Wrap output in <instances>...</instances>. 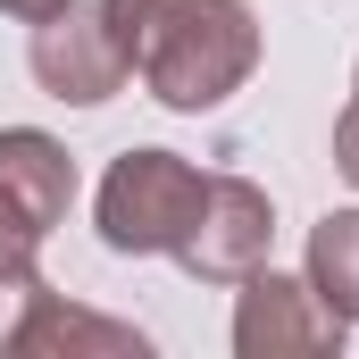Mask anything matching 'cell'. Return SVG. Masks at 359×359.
<instances>
[{
    "mask_svg": "<svg viewBox=\"0 0 359 359\" xmlns=\"http://www.w3.org/2000/svg\"><path fill=\"white\" fill-rule=\"evenodd\" d=\"M25 67H34V84L50 92V100H67V109H100V100H117L126 76H134V59L117 50L100 0H92V8H84V0H67L59 17H42Z\"/></svg>",
    "mask_w": 359,
    "mask_h": 359,
    "instance_id": "cell-4",
    "label": "cell"
},
{
    "mask_svg": "<svg viewBox=\"0 0 359 359\" xmlns=\"http://www.w3.org/2000/svg\"><path fill=\"white\" fill-rule=\"evenodd\" d=\"M8 359H151V334L126 326V318H100V309H84V301L42 292L34 318L17 326V351Z\"/></svg>",
    "mask_w": 359,
    "mask_h": 359,
    "instance_id": "cell-7",
    "label": "cell"
},
{
    "mask_svg": "<svg viewBox=\"0 0 359 359\" xmlns=\"http://www.w3.org/2000/svg\"><path fill=\"white\" fill-rule=\"evenodd\" d=\"M0 201L34 234L67 226V209H76V159H67V142L42 134V126H0Z\"/></svg>",
    "mask_w": 359,
    "mask_h": 359,
    "instance_id": "cell-6",
    "label": "cell"
},
{
    "mask_svg": "<svg viewBox=\"0 0 359 359\" xmlns=\"http://www.w3.org/2000/svg\"><path fill=\"white\" fill-rule=\"evenodd\" d=\"M301 276L318 284V301H326L343 326H359V209H326V217L309 226Z\"/></svg>",
    "mask_w": 359,
    "mask_h": 359,
    "instance_id": "cell-8",
    "label": "cell"
},
{
    "mask_svg": "<svg viewBox=\"0 0 359 359\" xmlns=\"http://www.w3.org/2000/svg\"><path fill=\"white\" fill-rule=\"evenodd\" d=\"M334 168H343V184L359 192V92L343 100V117H334Z\"/></svg>",
    "mask_w": 359,
    "mask_h": 359,
    "instance_id": "cell-12",
    "label": "cell"
},
{
    "mask_svg": "<svg viewBox=\"0 0 359 359\" xmlns=\"http://www.w3.org/2000/svg\"><path fill=\"white\" fill-rule=\"evenodd\" d=\"M201 201H209V168H192L184 151H159V142H134L109 159V176L92 192V226L117 259H176Z\"/></svg>",
    "mask_w": 359,
    "mask_h": 359,
    "instance_id": "cell-2",
    "label": "cell"
},
{
    "mask_svg": "<svg viewBox=\"0 0 359 359\" xmlns=\"http://www.w3.org/2000/svg\"><path fill=\"white\" fill-rule=\"evenodd\" d=\"M159 8H168V0H100V17H109V34H117V50H126V59H142V42H151Z\"/></svg>",
    "mask_w": 359,
    "mask_h": 359,
    "instance_id": "cell-10",
    "label": "cell"
},
{
    "mask_svg": "<svg viewBox=\"0 0 359 359\" xmlns=\"http://www.w3.org/2000/svg\"><path fill=\"white\" fill-rule=\"evenodd\" d=\"M34 251H42V234L0 201V276H25V268H34Z\"/></svg>",
    "mask_w": 359,
    "mask_h": 359,
    "instance_id": "cell-11",
    "label": "cell"
},
{
    "mask_svg": "<svg viewBox=\"0 0 359 359\" xmlns=\"http://www.w3.org/2000/svg\"><path fill=\"white\" fill-rule=\"evenodd\" d=\"M343 318L318 301L309 276H276L251 268L234 284V359H326L343 351Z\"/></svg>",
    "mask_w": 359,
    "mask_h": 359,
    "instance_id": "cell-3",
    "label": "cell"
},
{
    "mask_svg": "<svg viewBox=\"0 0 359 359\" xmlns=\"http://www.w3.org/2000/svg\"><path fill=\"white\" fill-rule=\"evenodd\" d=\"M67 0H0V17H17V25H42V17H59Z\"/></svg>",
    "mask_w": 359,
    "mask_h": 359,
    "instance_id": "cell-13",
    "label": "cell"
},
{
    "mask_svg": "<svg viewBox=\"0 0 359 359\" xmlns=\"http://www.w3.org/2000/svg\"><path fill=\"white\" fill-rule=\"evenodd\" d=\"M268 251H276V201L251 176H209V201L184 234L176 268L201 284H243L251 268H268Z\"/></svg>",
    "mask_w": 359,
    "mask_h": 359,
    "instance_id": "cell-5",
    "label": "cell"
},
{
    "mask_svg": "<svg viewBox=\"0 0 359 359\" xmlns=\"http://www.w3.org/2000/svg\"><path fill=\"white\" fill-rule=\"evenodd\" d=\"M142 92L176 117H209L259 76V8L251 0H168L142 59Z\"/></svg>",
    "mask_w": 359,
    "mask_h": 359,
    "instance_id": "cell-1",
    "label": "cell"
},
{
    "mask_svg": "<svg viewBox=\"0 0 359 359\" xmlns=\"http://www.w3.org/2000/svg\"><path fill=\"white\" fill-rule=\"evenodd\" d=\"M50 284H42V268H25V276H0V359L17 351V326L34 318V301H42Z\"/></svg>",
    "mask_w": 359,
    "mask_h": 359,
    "instance_id": "cell-9",
    "label": "cell"
}]
</instances>
